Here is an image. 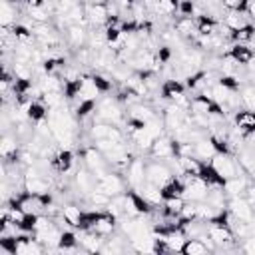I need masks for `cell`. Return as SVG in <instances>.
Wrapping results in <instances>:
<instances>
[{
    "mask_svg": "<svg viewBox=\"0 0 255 255\" xmlns=\"http://www.w3.org/2000/svg\"><path fill=\"white\" fill-rule=\"evenodd\" d=\"M209 165L213 167V171H215L223 181H227V179L239 175V165H237V161H235L229 153H215V155L209 159Z\"/></svg>",
    "mask_w": 255,
    "mask_h": 255,
    "instance_id": "cell-1",
    "label": "cell"
},
{
    "mask_svg": "<svg viewBox=\"0 0 255 255\" xmlns=\"http://www.w3.org/2000/svg\"><path fill=\"white\" fill-rule=\"evenodd\" d=\"M98 181H96V189L108 193L110 197H116L120 193H124V187H126V181L120 177V173H112V171H102L96 175Z\"/></svg>",
    "mask_w": 255,
    "mask_h": 255,
    "instance_id": "cell-2",
    "label": "cell"
},
{
    "mask_svg": "<svg viewBox=\"0 0 255 255\" xmlns=\"http://www.w3.org/2000/svg\"><path fill=\"white\" fill-rule=\"evenodd\" d=\"M171 179H173V171H171V167L167 163L153 161V163H147L145 165V181L147 183H153L157 187H163Z\"/></svg>",
    "mask_w": 255,
    "mask_h": 255,
    "instance_id": "cell-3",
    "label": "cell"
},
{
    "mask_svg": "<svg viewBox=\"0 0 255 255\" xmlns=\"http://www.w3.org/2000/svg\"><path fill=\"white\" fill-rule=\"evenodd\" d=\"M149 153H151L153 159H171V157H175V139L171 135L161 133L151 143Z\"/></svg>",
    "mask_w": 255,
    "mask_h": 255,
    "instance_id": "cell-4",
    "label": "cell"
},
{
    "mask_svg": "<svg viewBox=\"0 0 255 255\" xmlns=\"http://www.w3.org/2000/svg\"><path fill=\"white\" fill-rule=\"evenodd\" d=\"M227 207H229V213H231L233 217H237V219H243V221H253V219H255L253 205H251L243 195H233V197H229Z\"/></svg>",
    "mask_w": 255,
    "mask_h": 255,
    "instance_id": "cell-5",
    "label": "cell"
},
{
    "mask_svg": "<svg viewBox=\"0 0 255 255\" xmlns=\"http://www.w3.org/2000/svg\"><path fill=\"white\" fill-rule=\"evenodd\" d=\"M122 118H124V112H122L118 100H110V98H106V100L100 104V108H98V120L116 126V124L122 122Z\"/></svg>",
    "mask_w": 255,
    "mask_h": 255,
    "instance_id": "cell-6",
    "label": "cell"
},
{
    "mask_svg": "<svg viewBox=\"0 0 255 255\" xmlns=\"http://www.w3.org/2000/svg\"><path fill=\"white\" fill-rule=\"evenodd\" d=\"M207 235L211 237V241L215 243V247L227 249L233 243V231L229 225H219V223H209L207 225Z\"/></svg>",
    "mask_w": 255,
    "mask_h": 255,
    "instance_id": "cell-7",
    "label": "cell"
},
{
    "mask_svg": "<svg viewBox=\"0 0 255 255\" xmlns=\"http://www.w3.org/2000/svg\"><path fill=\"white\" fill-rule=\"evenodd\" d=\"M126 179L131 185V189H139L145 183V163L139 157H133L131 163L126 167Z\"/></svg>",
    "mask_w": 255,
    "mask_h": 255,
    "instance_id": "cell-8",
    "label": "cell"
},
{
    "mask_svg": "<svg viewBox=\"0 0 255 255\" xmlns=\"http://www.w3.org/2000/svg\"><path fill=\"white\" fill-rule=\"evenodd\" d=\"M86 18L92 26H102L110 20V12H108V4L106 2H90L86 4Z\"/></svg>",
    "mask_w": 255,
    "mask_h": 255,
    "instance_id": "cell-9",
    "label": "cell"
},
{
    "mask_svg": "<svg viewBox=\"0 0 255 255\" xmlns=\"http://www.w3.org/2000/svg\"><path fill=\"white\" fill-rule=\"evenodd\" d=\"M82 157H84V165L88 169H92L96 175L102 173V171H106V161L108 159H106V155L98 147H86L82 151Z\"/></svg>",
    "mask_w": 255,
    "mask_h": 255,
    "instance_id": "cell-10",
    "label": "cell"
},
{
    "mask_svg": "<svg viewBox=\"0 0 255 255\" xmlns=\"http://www.w3.org/2000/svg\"><path fill=\"white\" fill-rule=\"evenodd\" d=\"M66 38H68V44L74 46V48L88 46V30L82 24H70V26H66Z\"/></svg>",
    "mask_w": 255,
    "mask_h": 255,
    "instance_id": "cell-11",
    "label": "cell"
},
{
    "mask_svg": "<svg viewBox=\"0 0 255 255\" xmlns=\"http://www.w3.org/2000/svg\"><path fill=\"white\" fill-rule=\"evenodd\" d=\"M225 56H229L231 60H235L239 66H247L249 62L255 60V52H253L249 46H245V44H235V46H231V50H229Z\"/></svg>",
    "mask_w": 255,
    "mask_h": 255,
    "instance_id": "cell-12",
    "label": "cell"
},
{
    "mask_svg": "<svg viewBox=\"0 0 255 255\" xmlns=\"http://www.w3.org/2000/svg\"><path fill=\"white\" fill-rule=\"evenodd\" d=\"M215 153H217V149H215L211 137H209V139H207V137H201V139L193 141V155H195L197 159L207 161V159H211Z\"/></svg>",
    "mask_w": 255,
    "mask_h": 255,
    "instance_id": "cell-13",
    "label": "cell"
},
{
    "mask_svg": "<svg viewBox=\"0 0 255 255\" xmlns=\"http://www.w3.org/2000/svg\"><path fill=\"white\" fill-rule=\"evenodd\" d=\"M78 239H80V245H82L84 251H88V253H100V251H102L104 239H102V235L94 233L92 229H88V233L80 235Z\"/></svg>",
    "mask_w": 255,
    "mask_h": 255,
    "instance_id": "cell-14",
    "label": "cell"
},
{
    "mask_svg": "<svg viewBox=\"0 0 255 255\" xmlns=\"http://www.w3.org/2000/svg\"><path fill=\"white\" fill-rule=\"evenodd\" d=\"M50 161H52V165H54V169H56L58 173H66V171H70V167L74 165V153L66 147V149L58 151Z\"/></svg>",
    "mask_w": 255,
    "mask_h": 255,
    "instance_id": "cell-15",
    "label": "cell"
},
{
    "mask_svg": "<svg viewBox=\"0 0 255 255\" xmlns=\"http://www.w3.org/2000/svg\"><path fill=\"white\" fill-rule=\"evenodd\" d=\"M233 120L241 131H245V133L255 131V112L253 110H239Z\"/></svg>",
    "mask_w": 255,
    "mask_h": 255,
    "instance_id": "cell-16",
    "label": "cell"
},
{
    "mask_svg": "<svg viewBox=\"0 0 255 255\" xmlns=\"http://www.w3.org/2000/svg\"><path fill=\"white\" fill-rule=\"evenodd\" d=\"M197 28V22L193 20V16H179L173 22V30L181 36V38H191L193 30Z\"/></svg>",
    "mask_w": 255,
    "mask_h": 255,
    "instance_id": "cell-17",
    "label": "cell"
},
{
    "mask_svg": "<svg viewBox=\"0 0 255 255\" xmlns=\"http://www.w3.org/2000/svg\"><path fill=\"white\" fill-rule=\"evenodd\" d=\"M143 199H147L151 205H159L161 201H163V195H161V187H157V185H153V183H143L139 189H135Z\"/></svg>",
    "mask_w": 255,
    "mask_h": 255,
    "instance_id": "cell-18",
    "label": "cell"
},
{
    "mask_svg": "<svg viewBox=\"0 0 255 255\" xmlns=\"http://www.w3.org/2000/svg\"><path fill=\"white\" fill-rule=\"evenodd\" d=\"M207 251H209V247L205 245V241L201 237H189V239H185V243L181 247L183 255H203Z\"/></svg>",
    "mask_w": 255,
    "mask_h": 255,
    "instance_id": "cell-19",
    "label": "cell"
},
{
    "mask_svg": "<svg viewBox=\"0 0 255 255\" xmlns=\"http://www.w3.org/2000/svg\"><path fill=\"white\" fill-rule=\"evenodd\" d=\"M183 90H185V86L179 82V80H167L165 84H163V98H167V100H171V102H175V100H179L181 96H185L183 94Z\"/></svg>",
    "mask_w": 255,
    "mask_h": 255,
    "instance_id": "cell-20",
    "label": "cell"
},
{
    "mask_svg": "<svg viewBox=\"0 0 255 255\" xmlns=\"http://www.w3.org/2000/svg\"><path fill=\"white\" fill-rule=\"evenodd\" d=\"M0 153L2 157H10L14 153H18V137L16 133H4L2 139H0Z\"/></svg>",
    "mask_w": 255,
    "mask_h": 255,
    "instance_id": "cell-21",
    "label": "cell"
},
{
    "mask_svg": "<svg viewBox=\"0 0 255 255\" xmlns=\"http://www.w3.org/2000/svg\"><path fill=\"white\" fill-rule=\"evenodd\" d=\"M78 245H80L78 235H74L72 231H62L58 251H62V253H74V251L78 249Z\"/></svg>",
    "mask_w": 255,
    "mask_h": 255,
    "instance_id": "cell-22",
    "label": "cell"
},
{
    "mask_svg": "<svg viewBox=\"0 0 255 255\" xmlns=\"http://www.w3.org/2000/svg\"><path fill=\"white\" fill-rule=\"evenodd\" d=\"M48 118V106L42 100H32L28 106V120L32 122H40Z\"/></svg>",
    "mask_w": 255,
    "mask_h": 255,
    "instance_id": "cell-23",
    "label": "cell"
},
{
    "mask_svg": "<svg viewBox=\"0 0 255 255\" xmlns=\"http://www.w3.org/2000/svg\"><path fill=\"white\" fill-rule=\"evenodd\" d=\"M223 189H225V193H227L229 197H233V195H243V191L247 189V181H245L243 177L235 175V177H231V179H227V181L223 183Z\"/></svg>",
    "mask_w": 255,
    "mask_h": 255,
    "instance_id": "cell-24",
    "label": "cell"
},
{
    "mask_svg": "<svg viewBox=\"0 0 255 255\" xmlns=\"http://www.w3.org/2000/svg\"><path fill=\"white\" fill-rule=\"evenodd\" d=\"M129 118H137V120H141V122H151V120H155V112H153V108H149V106H143V104H133L131 106V114H129Z\"/></svg>",
    "mask_w": 255,
    "mask_h": 255,
    "instance_id": "cell-25",
    "label": "cell"
},
{
    "mask_svg": "<svg viewBox=\"0 0 255 255\" xmlns=\"http://www.w3.org/2000/svg\"><path fill=\"white\" fill-rule=\"evenodd\" d=\"M82 215H84V213H82L80 207H76V205H64V207H62V217H64V221L70 223V225H74V227H80Z\"/></svg>",
    "mask_w": 255,
    "mask_h": 255,
    "instance_id": "cell-26",
    "label": "cell"
},
{
    "mask_svg": "<svg viewBox=\"0 0 255 255\" xmlns=\"http://www.w3.org/2000/svg\"><path fill=\"white\" fill-rule=\"evenodd\" d=\"M245 24H249V22H247V16H243V12H239V10H229V12L225 14V26H229L231 30H239V28H243Z\"/></svg>",
    "mask_w": 255,
    "mask_h": 255,
    "instance_id": "cell-27",
    "label": "cell"
},
{
    "mask_svg": "<svg viewBox=\"0 0 255 255\" xmlns=\"http://www.w3.org/2000/svg\"><path fill=\"white\" fill-rule=\"evenodd\" d=\"M253 36H255V26H253V24H245L243 28L233 30L231 40H233L235 44H247V42H251Z\"/></svg>",
    "mask_w": 255,
    "mask_h": 255,
    "instance_id": "cell-28",
    "label": "cell"
},
{
    "mask_svg": "<svg viewBox=\"0 0 255 255\" xmlns=\"http://www.w3.org/2000/svg\"><path fill=\"white\" fill-rule=\"evenodd\" d=\"M177 8H179V0H157L153 14H157V16H171L173 12H177Z\"/></svg>",
    "mask_w": 255,
    "mask_h": 255,
    "instance_id": "cell-29",
    "label": "cell"
},
{
    "mask_svg": "<svg viewBox=\"0 0 255 255\" xmlns=\"http://www.w3.org/2000/svg\"><path fill=\"white\" fill-rule=\"evenodd\" d=\"M0 22L2 26H12L14 20H16V4L8 2V0H2V12H0Z\"/></svg>",
    "mask_w": 255,
    "mask_h": 255,
    "instance_id": "cell-30",
    "label": "cell"
},
{
    "mask_svg": "<svg viewBox=\"0 0 255 255\" xmlns=\"http://www.w3.org/2000/svg\"><path fill=\"white\" fill-rule=\"evenodd\" d=\"M110 128H112V124H108V122H96V124H92V128H90V135H92V139H106L108 137V131H110Z\"/></svg>",
    "mask_w": 255,
    "mask_h": 255,
    "instance_id": "cell-31",
    "label": "cell"
},
{
    "mask_svg": "<svg viewBox=\"0 0 255 255\" xmlns=\"http://www.w3.org/2000/svg\"><path fill=\"white\" fill-rule=\"evenodd\" d=\"M92 112H94V100H80V104L74 110V116L78 120H86Z\"/></svg>",
    "mask_w": 255,
    "mask_h": 255,
    "instance_id": "cell-32",
    "label": "cell"
},
{
    "mask_svg": "<svg viewBox=\"0 0 255 255\" xmlns=\"http://www.w3.org/2000/svg\"><path fill=\"white\" fill-rule=\"evenodd\" d=\"M241 102L247 106V110H253L255 112V86H247L241 90Z\"/></svg>",
    "mask_w": 255,
    "mask_h": 255,
    "instance_id": "cell-33",
    "label": "cell"
},
{
    "mask_svg": "<svg viewBox=\"0 0 255 255\" xmlns=\"http://www.w3.org/2000/svg\"><path fill=\"white\" fill-rule=\"evenodd\" d=\"M179 16H191L195 10V2L193 0H179Z\"/></svg>",
    "mask_w": 255,
    "mask_h": 255,
    "instance_id": "cell-34",
    "label": "cell"
},
{
    "mask_svg": "<svg viewBox=\"0 0 255 255\" xmlns=\"http://www.w3.org/2000/svg\"><path fill=\"white\" fill-rule=\"evenodd\" d=\"M92 80H94V84H96V88H98L100 92H108V90L112 88V82H110V80H106V78H104V76H100V74L92 76Z\"/></svg>",
    "mask_w": 255,
    "mask_h": 255,
    "instance_id": "cell-35",
    "label": "cell"
},
{
    "mask_svg": "<svg viewBox=\"0 0 255 255\" xmlns=\"http://www.w3.org/2000/svg\"><path fill=\"white\" fill-rule=\"evenodd\" d=\"M219 84H223L225 88H231V90H239V80L235 76H221Z\"/></svg>",
    "mask_w": 255,
    "mask_h": 255,
    "instance_id": "cell-36",
    "label": "cell"
},
{
    "mask_svg": "<svg viewBox=\"0 0 255 255\" xmlns=\"http://www.w3.org/2000/svg\"><path fill=\"white\" fill-rule=\"evenodd\" d=\"M243 197H245L251 205H255V185H253V187H249V185H247V189L243 191Z\"/></svg>",
    "mask_w": 255,
    "mask_h": 255,
    "instance_id": "cell-37",
    "label": "cell"
},
{
    "mask_svg": "<svg viewBox=\"0 0 255 255\" xmlns=\"http://www.w3.org/2000/svg\"><path fill=\"white\" fill-rule=\"evenodd\" d=\"M28 8H40V6H46V0H26Z\"/></svg>",
    "mask_w": 255,
    "mask_h": 255,
    "instance_id": "cell-38",
    "label": "cell"
},
{
    "mask_svg": "<svg viewBox=\"0 0 255 255\" xmlns=\"http://www.w3.org/2000/svg\"><path fill=\"white\" fill-rule=\"evenodd\" d=\"M247 14L255 20V0H249V6H247Z\"/></svg>",
    "mask_w": 255,
    "mask_h": 255,
    "instance_id": "cell-39",
    "label": "cell"
},
{
    "mask_svg": "<svg viewBox=\"0 0 255 255\" xmlns=\"http://www.w3.org/2000/svg\"><path fill=\"white\" fill-rule=\"evenodd\" d=\"M247 173H249V175H251V177L255 179V159H253V163H251V165L247 167Z\"/></svg>",
    "mask_w": 255,
    "mask_h": 255,
    "instance_id": "cell-40",
    "label": "cell"
},
{
    "mask_svg": "<svg viewBox=\"0 0 255 255\" xmlns=\"http://www.w3.org/2000/svg\"><path fill=\"white\" fill-rule=\"evenodd\" d=\"M249 44H251V50H253V52H255V36H253V38H251V42H249Z\"/></svg>",
    "mask_w": 255,
    "mask_h": 255,
    "instance_id": "cell-41",
    "label": "cell"
}]
</instances>
